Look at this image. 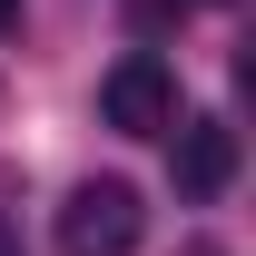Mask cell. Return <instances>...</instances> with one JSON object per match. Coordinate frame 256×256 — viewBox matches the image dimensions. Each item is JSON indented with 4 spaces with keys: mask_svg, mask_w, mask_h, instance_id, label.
Instances as JSON below:
<instances>
[{
    "mask_svg": "<svg viewBox=\"0 0 256 256\" xmlns=\"http://www.w3.org/2000/svg\"><path fill=\"white\" fill-rule=\"evenodd\" d=\"M138 226H148L138 188H128V178H89V188H69V207H60V256H128Z\"/></svg>",
    "mask_w": 256,
    "mask_h": 256,
    "instance_id": "6da1fadb",
    "label": "cell"
},
{
    "mask_svg": "<svg viewBox=\"0 0 256 256\" xmlns=\"http://www.w3.org/2000/svg\"><path fill=\"white\" fill-rule=\"evenodd\" d=\"M98 108H108V128H128V138H158V128H178V79H168V60L128 50V60L98 79Z\"/></svg>",
    "mask_w": 256,
    "mask_h": 256,
    "instance_id": "7a4b0ae2",
    "label": "cell"
},
{
    "mask_svg": "<svg viewBox=\"0 0 256 256\" xmlns=\"http://www.w3.org/2000/svg\"><path fill=\"white\" fill-rule=\"evenodd\" d=\"M236 178V128L226 118H188L178 128V197H217Z\"/></svg>",
    "mask_w": 256,
    "mask_h": 256,
    "instance_id": "3957f363",
    "label": "cell"
},
{
    "mask_svg": "<svg viewBox=\"0 0 256 256\" xmlns=\"http://www.w3.org/2000/svg\"><path fill=\"white\" fill-rule=\"evenodd\" d=\"M10 20H20V0H0V30H10Z\"/></svg>",
    "mask_w": 256,
    "mask_h": 256,
    "instance_id": "277c9868",
    "label": "cell"
}]
</instances>
